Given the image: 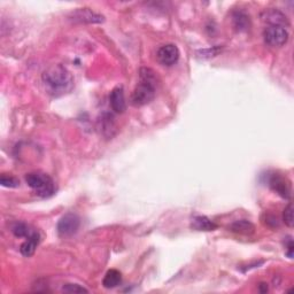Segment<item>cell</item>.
I'll return each instance as SVG.
<instances>
[{"instance_id": "22", "label": "cell", "mask_w": 294, "mask_h": 294, "mask_svg": "<svg viewBox=\"0 0 294 294\" xmlns=\"http://www.w3.org/2000/svg\"><path fill=\"white\" fill-rule=\"evenodd\" d=\"M260 291L262 293H264V292H268V285L266 283H261V285H260Z\"/></svg>"}, {"instance_id": "15", "label": "cell", "mask_w": 294, "mask_h": 294, "mask_svg": "<svg viewBox=\"0 0 294 294\" xmlns=\"http://www.w3.org/2000/svg\"><path fill=\"white\" fill-rule=\"evenodd\" d=\"M231 231H233V232L236 233H240V234H252L254 233V230H255V228H254V225L251 223L250 221L246 220H240L234 222L230 225Z\"/></svg>"}, {"instance_id": "3", "label": "cell", "mask_w": 294, "mask_h": 294, "mask_svg": "<svg viewBox=\"0 0 294 294\" xmlns=\"http://www.w3.org/2000/svg\"><path fill=\"white\" fill-rule=\"evenodd\" d=\"M25 182L41 198H50L57 190L53 179L44 172H30L25 176Z\"/></svg>"}, {"instance_id": "10", "label": "cell", "mask_w": 294, "mask_h": 294, "mask_svg": "<svg viewBox=\"0 0 294 294\" xmlns=\"http://www.w3.org/2000/svg\"><path fill=\"white\" fill-rule=\"evenodd\" d=\"M39 241H41V236H39L38 232H36L34 236L28 238V239L21 245V247H20V252H21L22 255L25 257H30L34 255Z\"/></svg>"}, {"instance_id": "4", "label": "cell", "mask_w": 294, "mask_h": 294, "mask_svg": "<svg viewBox=\"0 0 294 294\" xmlns=\"http://www.w3.org/2000/svg\"><path fill=\"white\" fill-rule=\"evenodd\" d=\"M264 42L273 47H280L289 41V32L284 27L270 25L263 32Z\"/></svg>"}, {"instance_id": "18", "label": "cell", "mask_w": 294, "mask_h": 294, "mask_svg": "<svg viewBox=\"0 0 294 294\" xmlns=\"http://www.w3.org/2000/svg\"><path fill=\"white\" fill-rule=\"evenodd\" d=\"M283 220L284 223H285L289 228H292L294 224L293 221V206L292 204H289L284 209V213H283Z\"/></svg>"}, {"instance_id": "7", "label": "cell", "mask_w": 294, "mask_h": 294, "mask_svg": "<svg viewBox=\"0 0 294 294\" xmlns=\"http://www.w3.org/2000/svg\"><path fill=\"white\" fill-rule=\"evenodd\" d=\"M71 20L80 23H103L105 18L90 8H78L71 14Z\"/></svg>"}, {"instance_id": "14", "label": "cell", "mask_w": 294, "mask_h": 294, "mask_svg": "<svg viewBox=\"0 0 294 294\" xmlns=\"http://www.w3.org/2000/svg\"><path fill=\"white\" fill-rule=\"evenodd\" d=\"M12 232L14 233L15 237L25 238V239H28V238L34 236L37 231L32 230L28 224L23 223V222H16V223L12 225Z\"/></svg>"}, {"instance_id": "1", "label": "cell", "mask_w": 294, "mask_h": 294, "mask_svg": "<svg viewBox=\"0 0 294 294\" xmlns=\"http://www.w3.org/2000/svg\"><path fill=\"white\" fill-rule=\"evenodd\" d=\"M45 91L52 97L59 98L70 93L74 89V78L70 71L62 64L47 68L42 75Z\"/></svg>"}, {"instance_id": "21", "label": "cell", "mask_w": 294, "mask_h": 294, "mask_svg": "<svg viewBox=\"0 0 294 294\" xmlns=\"http://www.w3.org/2000/svg\"><path fill=\"white\" fill-rule=\"evenodd\" d=\"M286 255L289 259H293V241L292 239H290L289 244L286 246Z\"/></svg>"}, {"instance_id": "8", "label": "cell", "mask_w": 294, "mask_h": 294, "mask_svg": "<svg viewBox=\"0 0 294 294\" xmlns=\"http://www.w3.org/2000/svg\"><path fill=\"white\" fill-rule=\"evenodd\" d=\"M109 104L112 109L115 113L122 114L124 110L126 109V98H124V92L122 87H115L113 89L112 92L109 94Z\"/></svg>"}, {"instance_id": "13", "label": "cell", "mask_w": 294, "mask_h": 294, "mask_svg": "<svg viewBox=\"0 0 294 294\" xmlns=\"http://www.w3.org/2000/svg\"><path fill=\"white\" fill-rule=\"evenodd\" d=\"M122 282V275L119 270L110 269L107 271V273L104 277L103 285L106 289H114V287L119 286Z\"/></svg>"}, {"instance_id": "12", "label": "cell", "mask_w": 294, "mask_h": 294, "mask_svg": "<svg viewBox=\"0 0 294 294\" xmlns=\"http://www.w3.org/2000/svg\"><path fill=\"white\" fill-rule=\"evenodd\" d=\"M191 228L198 231H213L217 228V224L206 216H197L192 220Z\"/></svg>"}, {"instance_id": "16", "label": "cell", "mask_w": 294, "mask_h": 294, "mask_svg": "<svg viewBox=\"0 0 294 294\" xmlns=\"http://www.w3.org/2000/svg\"><path fill=\"white\" fill-rule=\"evenodd\" d=\"M233 22H234V27L237 29H239V30H245V29H247L248 27V22H250V20H248L247 15H245L244 13H236V14L233 15Z\"/></svg>"}, {"instance_id": "6", "label": "cell", "mask_w": 294, "mask_h": 294, "mask_svg": "<svg viewBox=\"0 0 294 294\" xmlns=\"http://www.w3.org/2000/svg\"><path fill=\"white\" fill-rule=\"evenodd\" d=\"M158 59L163 66H172L179 59L178 47L174 44L163 45L158 51Z\"/></svg>"}, {"instance_id": "20", "label": "cell", "mask_w": 294, "mask_h": 294, "mask_svg": "<svg viewBox=\"0 0 294 294\" xmlns=\"http://www.w3.org/2000/svg\"><path fill=\"white\" fill-rule=\"evenodd\" d=\"M62 291L66 293H87L89 291H87L85 287L78 285V284H66L63 287H62Z\"/></svg>"}, {"instance_id": "11", "label": "cell", "mask_w": 294, "mask_h": 294, "mask_svg": "<svg viewBox=\"0 0 294 294\" xmlns=\"http://www.w3.org/2000/svg\"><path fill=\"white\" fill-rule=\"evenodd\" d=\"M264 21L269 22L271 25H279V27H284L285 24H289L287 18L283 14L282 12L277 11V9H271V11L264 12Z\"/></svg>"}, {"instance_id": "9", "label": "cell", "mask_w": 294, "mask_h": 294, "mask_svg": "<svg viewBox=\"0 0 294 294\" xmlns=\"http://www.w3.org/2000/svg\"><path fill=\"white\" fill-rule=\"evenodd\" d=\"M270 186L273 191H276L280 197L290 199L291 198V188L289 182L286 181V178L282 177L279 175H273V177L270 178Z\"/></svg>"}, {"instance_id": "5", "label": "cell", "mask_w": 294, "mask_h": 294, "mask_svg": "<svg viewBox=\"0 0 294 294\" xmlns=\"http://www.w3.org/2000/svg\"><path fill=\"white\" fill-rule=\"evenodd\" d=\"M81 227V220L76 214H66L58 223V233L60 237L68 238L74 236Z\"/></svg>"}, {"instance_id": "2", "label": "cell", "mask_w": 294, "mask_h": 294, "mask_svg": "<svg viewBox=\"0 0 294 294\" xmlns=\"http://www.w3.org/2000/svg\"><path fill=\"white\" fill-rule=\"evenodd\" d=\"M156 76L149 68H142L139 70V83L133 90L131 103L133 106L140 107L149 104L155 98Z\"/></svg>"}, {"instance_id": "17", "label": "cell", "mask_w": 294, "mask_h": 294, "mask_svg": "<svg viewBox=\"0 0 294 294\" xmlns=\"http://www.w3.org/2000/svg\"><path fill=\"white\" fill-rule=\"evenodd\" d=\"M101 129H103L104 135H106V132H108V136L112 137L113 133L110 132L112 130L115 129V124L113 122V117L109 115H106V117L101 119Z\"/></svg>"}, {"instance_id": "19", "label": "cell", "mask_w": 294, "mask_h": 294, "mask_svg": "<svg viewBox=\"0 0 294 294\" xmlns=\"http://www.w3.org/2000/svg\"><path fill=\"white\" fill-rule=\"evenodd\" d=\"M0 184L5 186V188L14 189V188H19L20 182L19 179H16L15 177H12V176L2 175L1 178H0Z\"/></svg>"}]
</instances>
